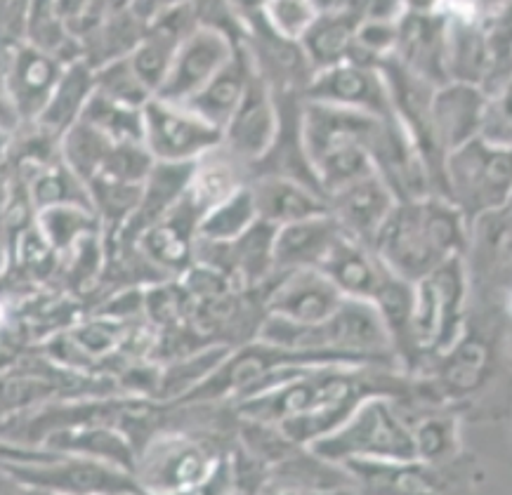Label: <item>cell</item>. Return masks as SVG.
Wrapping results in <instances>:
<instances>
[{
    "mask_svg": "<svg viewBox=\"0 0 512 495\" xmlns=\"http://www.w3.org/2000/svg\"><path fill=\"white\" fill-rule=\"evenodd\" d=\"M470 222L449 198L428 194L397 201L373 239V250L392 274L416 283L439 264L463 257Z\"/></svg>",
    "mask_w": 512,
    "mask_h": 495,
    "instance_id": "cell-1",
    "label": "cell"
},
{
    "mask_svg": "<svg viewBox=\"0 0 512 495\" xmlns=\"http://www.w3.org/2000/svg\"><path fill=\"white\" fill-rule=\"evenodd\" d=\"M376 121V116L305 99L303 142L326 196L373 173L366 142Z\"/></svg>",
    "mask_w": 512,
    "mask_h": 495,
    "instance_id": "cell-2",
    "label": "cell"
},
{
    "mask_svg": "<svg viewBox=\"0 0 512 495\" xmlns=\"http://www.w3.org/2000/svg\"><path fill=\"white\" fill-rule=\"evenodd\" d=\"M470 290V269L465 257L439 264L413 283L409 323V361L413 371L420 361L435 359L465 333V302Z\"/></svg>",
    "mask_w": 512,
    "mask_h": 495,
    "instance_id": "cell-3",
    "label": "cell"
},
{
    "mask_svg": "<svg viewBox=\"0 0 512 495\" xmlns=\"http://www.w3.org/2000/svg\"><path fill=\"white\" fill-rule=\"evenodd\" d=\"M307 448L338 465L350 460L416 458L411 425L390 394L364 396L343 425Z\"/></svg>",
    "mask_w": 512,
    "mask_h": 495,
    "instance_id": "cell-4",
    "label": "cell"
},
{
    "mask_svg": "<svg viewBox=\"0 0 512 495\" xmlns=\"http://www.w3.org/2000/svg\"><path fill=\"white\" fill-rule=\"evenodd\" d=\"M512 194V144L479 135L444 158L442 196L472 222L505 208Z\"/></svg>",
    "mask_w": 512,
    "mask_h": 495,
    "instance_id": "cell-5",
    "label": "cell"
},
{
    "mask_svg": "<svg viewBox=\"0 0 512 495\" xmlns=\"http://www.w3.org/2000/svg\"><path fill=\"white\" fill-rule=\"evenodd\" d=\"M220 462L208 444L170 432L137 453L133 474L144 493H201Z\"/></svg>",
    "mask_w": 512,
    "mask_h": 495,
    "instance_id": "cell-6",
    "label": "cell"
},
{
    "mask_svg": "<svg viewBox=\"0 0 512 495\" xmlns=\"http://www.w3.org/2000/svg\"><path fill=\"white\" fill-rule=\"evenodd\" d=\"M0 472L8 474L19 488H36V491L144 493L130 470L78 453H62L41 462H3Z\"/></svg>",
    "mask_w": 512,
    "mask_h": 495,
    "instance_id": "cell-7",
    "label": "cell"
},
{
    "mask_svg": "<svg viewBox=\"0 0 512 495\" xmlns=\"http://www.w3.org/2000/svg\"><path fill=\"white\" fill-rule=\"evenodd\" d=\"M144 147L154 161L194 163L222 147V130L194 114L185 104L152 97L142 107Z\"/></svg>",
    "mask_w": 512,
    "mask_h": 495,
    "instance_id": "cell-8",
    "label": "cell"
},
{
    "mask_svg": "<svg viewBox=\"0 0 512 495\" xmlns=\"http://www.w3.org/2000/svg\"><path fill=\"white\" fill-rule=\"evenodd\" d=\"M366 151L371 156L373 173L390 187L397 201L435 194L428 165L395 116L378 118Z\"/></svg>",
    "mask_w": 512,
    "mask_h": 495,
    "instance_id": "cell-9",
    "label": "cell"
},
{
    "mask_svg": "<svg viewBox=\"0 0 512 495\" xmlns=\"http://www.w3.org/2000/svg\"><path fill=\"white\" fill-rule=\"evenodd\" d=\"M303 97L376 118L392 116L390 92H387L380 69L354 62V59H345V62L314 71L305 85Z\"/></svg>",
    "mask_w": 512,
    "mask_h": 495,
    "instance_id": "cell-10",
    "label": "cell"
},
{
    "mask_svg": "<svg viewBox=\"0 0 512 495\" xmlns=\"http://www.w3.org/2000/svg\"><path fill=\"white\" fill-rule=\"evenodd\" d=\"M239 43L215 26L199 24L177 48L166 81L161 83L156 97L175 104L189 102L232 59Z\"/></svg>",
    "mask_w": 512,
    "mask_h": 495,
    "instance_id": "cell-11",
    "label": "cell"
},
{
    "mask_svg": "<svg viewBox=\"0 0 512 495\" xmlns=\"http://www.w3.org/2000/svg\"><path fill=\"white\" fill-rule=\"evenodd\" d=\"M279 130V107L274 85L255 69L239 107L222 128V149L253 168L272 147Z\"/></svg>",
    "mask_w": 512,
    "mask_h": 495,
    "instance_id": "cell-12",
    "label": "cell"
},
{
    "mask_svg": "<svg viewBox=\"0 0 512 495\" xmlns=\"http://www.w3.org/2000/svg\"><path fill=\"white\" fill-rule=\"evenodd\" d=\"M64 62L48 52L22 43L3 59V95L12 114L22 123H36L57 88Z\"/></svg>",
    "mask_w": 512,
    "mask_h": 495,
    "instance_id": "cell-13",
    "label": "cell"
},
{
    "mask_svg": "<svg viewBox=\"0 0 512 495\" xmlns=\"http://www.w3.org/2000/svg\"><path fill=\"white\" fill-rule=\"evenodd\" d=\"M345 297L319 267L277 274L265 295V314L295 323H321Z\"/></svg>",
    "mask_w": 512,
    "mask_h": 495,
    "instance_id": "cell-14",
    "label": "cell"
},
{
    "mask_svg": "<svg viewBox=\"0 0 512 495\" xmlns=\"http://www.w3.org/2000/svg\"><path fill=\"white\" fill-rule=\"evenodd\" d=\"M201 215L187 194L166 217L154 222L135 239V246L163 279H177L194 264Z\"/></svg>",
    "mask_w": 512,
    "mask_h": 495,
    "instance_id": "cell-15",
    "label": "cell"
},
{
    "mask_svg": "<svg viewBox=\"0 0 512 495\" xmlns=\"http://www.w3.org/2000/svg\"><path fill=\"white\" fill-rule=\"evenodd\" d=\"M489 95L479 85L446 81L432 95V130L444 158L484 132Z\"/></svg>",
    "mask_w": 512,
    "mask_h": 495,
    "instance_id": "cell-16",
    "label": "cell"
},
{
    "mask_svg": "<svg viewBox=\"0 0 512 495\" xmlns=\"http://www.w3.org/2000/svg\"><path fill=\"white\" fill-rule=\"evenodd\" d=\"M326 198L328 213L340 224V229L369 246H373V239L397 203L395 194L376 173L361 177Z\"/></svg>",
    "mask_w": 512,
    "mask_h": 495,
    "instance_id": "cell-17",
    "label": "cell"
},
{
    "mask_svg": "<svg viewBox=\"0 0 512 495\" xmlns=\"http://www.w3.org/2000/svg\"><path fill=\"white\" fill-rule=\"evenodd\" d=\"M392 57L432 85L449 81L446 19L437 12H404L397 22V45Z\"/></svg>",
    "mask_w": 512,
    "mask_h": 495,
    "instance_id": "cell-18",
    "label": "cell"
},
{
    "mask_svg": "<svg viewBox=\"0 0 512 495\" xmlns=\"http://www.w3.org/2000/svg\"><path fill=\"white\" fill-rule=\"evenodd\" d=\"M258 220L269 227H284L328 213V198L321 189L286 175H255L251 182Z\"/></svg>",
    "mask_w": 512,
    "mask_h": 495,
    "instance_id": "cell-19",
    "label": "cell"
},
{
    "mask_svg": "<svg viewBox=\"0 0 512 495\" xmlns=\"http://www.w3.org/2000/svg\"><path fill=\"white\" fill-rule=\"evenodd\" d=\"M345 231L331 213L310 217L274 229V272L286 274L295 269L321 267L331 248Z\"/></svg>",
    "mask_w": 512,
    "mask_h": 495,
    "instance_id": "cell-20",
    "label": "cell"
},
{
    "mask_svg": "<svg viewBox=\"0 0 512 495\" xmlns=\"http://www.w3.org/2000/svg\"><path fill=\"white\" fill-rule=\"evenodd\" d=\"M319 269L336 283L343 297L371 302L390 276V269L369 243H361L347 234L340 236Z\"/></svg>",
    "mask_w": 512,
    "mask_h": 495,
    "instance_id": "cell-21",
    "label": "cell"
},
{
    "mask_svg": "<svg viewBox=\"0 0 512 495\" xmlns=\"http://www.w3.org/2000/svg\"><path fill=\"white\" fill-rule=\"evenodd\" d=\"M194 163H163L154 161L149 175L144 177L140 201L133 217H130L126 227L118 231L111 239H121L135 243L137 236L144 229L152 227L154 222H159L161 217H166L177 203L182 201V196L187 194L189 180H192Z\"/></svg>",
    "mask_w": 512,
    "mask_h": 495,
    "instance_id": "cell-22",
    "label": "cell"
},
{
    "mask_svg": "<svg viewBox=\"0 0 512 495\" xmlns=\"http://www.w3.org/2000/svg\"><path fill=\"white\" fill-rule=\"evenodd\" d=\"M265 488L272 493H331L340 488L357 491L343 465L321 458L303 446L269 467Z\"/></svg>",
    "mask_w": 512,
    "mask_h": 495,
    "instance_id": "cell-23",
    "label": "cell"
},
{
    "mask_svg": "<svg viewBox=\"0 0 512 495\" xmlns=\"http://www.w3.org/2000/svg\"><path fill=\"white\" fill-rule=\"evenodd\" d=\"M255 69H258V64H255L253 52L246 41H241L236 45L232 59L189 102H185V107L222 130L239 107Z\"/></svg>",
    "mask_w": 512,
    "mask_h": 495,
    "instance_id": "cell-24",
    "label": "cell"
},
{
    "mask_svg": "<svg viewBox=\"0 0 512 495\" xmlns=\"http://www.w3.org/2000/svg\"><path fill=\"white\" fill-rule=\"evenodd\" d=\"M354 488L361 493L428 495L439 491L435 467L411 460H350L343 462Z\"/></svg>",
    "mask_w": 512,
    "mask_h": 495,
    "instance_id": "cell-25",
    "label": "cell"
},
{
    "mask_svg": "<svg viewBox=\"0 0 512 495\" xmlns=\"http://www.w3.org/2000/svg\"><path fill=\"white\" fill-rule=\"evenodd\" d=\"M93 92L95 69L83 57L76 59V62L64 66L57 88L52 90L41 116L31 125L38 132H43L45 137L59 142L64 137V132L78 123V118H81L85 104L93 97Z\"/></svg>",
    "mask_w": 512,
    "mask_h": 495,
    "instance_id": "cell-26",
    "label": "cell"
},
{
    "mask_svg": "<svg viewBox=\"0 0 512 495\" xmlns=\"http://www.w3.org/2000/svg\"><path fill=\"white\" fill-rule=\"evenodd\" d=\"M361 12H319L310 29L300 38V50L314 71L345 62L352 55L354 31H357Z\"/></svg>",
    "mask_w": 512,
    "mask_h": 495,
    "instance_id": "cell-27",
    "label": "cell"
},
{
    "mask_svg": "<svg viewBox=\"0 0 512 495\" xmlns=\"http://www.w3.org/2000/svg\"><path fill=\"white\" fill-rule=\"evenodd\" d=\"M241 168H246V165L236 161V158L222 147L208 151L206 156L194 161V173L187 187V198L196 208V213L203 217L210 208H215L218 203L225 201V198L232 196L236 189L248 184L244 182Z\"/></svg>",
    "mask_w": 512,
    "mask_h": 495,
    "instance_id": "cell-28",
    "label": "cell"
},
{
    "mask_svg": "<svg viewBox=\"0 0 512 495\" xmlns=\"http://www.w3.org/2000/svg\"><path fill=\"white\" fill-rule=\"evenodd\" d=\"M465 255L475 257L477 272L487 276H512V213L508 208L491 210L470 222V241Z\"/></svg>",
    "mask_w": 512,
    "mask_h": 495,
    "instance_id": "cell-29",
    "label": "cell"
},
{
    "mask_svg": "<svg viewBox=\"0 0 512 495\" xmlns=\"http://www.w3.org/2000/svg\"><path fill=\"white\" fill-rule=\"evenodd\" d=\"M435 361L437 387L449 399H461L482 385L489 368V349L482 338H472L465 330L446 352L435 356Z\"/></svg>",
    "mask_w": 512,
    "mask_h": 495,
    "instance_id": "cell-30",
    "label": "cell"
},
{
    "mask_svg": "<svg viewBox=\"0 0 512 495\" xmlns=\"http://www.w3.org/2000/svg\"><path fill=\"white\" fill-rule=\"evenodd\" d=\"M24 43L48 52L59 62L71 64L81 59V43L67 31L62 17L57 15L55 0H31L29 19H26Z\"/></svg>",
    "mask_w": 512,
    "mask_h": 495,
    "instance_id": "cell-31",
    "label": "cell"
},
{
    "mask_svg": "<svg viewBox=\"0 0 512 495\" xmlns=\"http://www.w3.org/2000/svg\"><path fill=\"white\" fill-rule=\"evenodd\" d=\"M255 222H258V210H255L251 187L244 184L201 217L199 239L210 243H229L246 234Z\"/></svg>",
    "mask_w": 512,
    "mask_h": 495,
    "instance_id": "cell-32",
    "label": "cell"
},
{
    "mask_svg": "<svg viewBox=\"0 0 512 495\" xmlns=\"http://www.w3.org/2000/svg\"><path fill=\"white\" fill-rule=\"evenodd\" d=\"M229 352L232 349L227 345H210L194 354L180 356V359L161 371L156 399H182V396H187L203 380H208V375L225 361Z\"/></svg>",
    "mask_w": 512,
    "mask_h": 495,
    "instance_id": "cell-33",
    "label": "cell"
},
{
    "mask_svg": "<svg viewBox=\"0 0 512 495\" xmlns=\"http://www.w3.org/2000/svg\"><path fill=\"white\" fill-rule=\"evenodd\" d=\"M36 224L59 257L67 255L83 236L93 234V231H102V224L93 210L85 206H74V203L38 210Z\"/></svg>",
    "mask_w": 512,
    "mask_h": 495,
    "instance_id": "cell-34",
    "label": "cell"
},
{
    "mask_svg": "<svg viewBox=\"0 0 512 495\" xmlns=\"http://www.w3.org/2000/svg\"><path fill=\"white\" fill-rule=\"evenodd\" d=\"M78 121L93 125L95 130H100L114 142L144 144L142 107H130V104L104 97L100 92H93Z\"/></svg>",
    "mask_w": 512,
    "mask_h": 495,
    "instance_id": "cell-35",
    "label": "cell"
},
{
    "mask_svg": "<svg viewBox=\"0 0 512 495\" xmlns=\"http://www.w3.org/2000/svg\"><path fill=\"white\" fill-rule=\"evenodd\" d=\"M416 460L425 465H442L458 453V422L451 415H425L411 425Z\"/></svg>",
    "mask_w": 512,
    "mask_h": 495,
    "instance_id": "cell-36",
    "label": "cell"
},
{
    "mask_svg": "<svg viewBox=\"0 0 512 495\" xmlns=\"http://www.w3.org/2000/svg\"><path fill=\"white\" fill-rule=\"evenodd\" d=\"M95 92L116 99V102L130 104V107H144L154 92L140 81L128 57L114 59V62L95 69Z\"/></svg>",
    "mask_w": 512,
    "mask_h": 495,
    "instance_id": "cell-37",
    "label": "cell"
},
{
    "mask_svg": "<svg viewBox=\"0 0 512 495\" xmlns=\"http://www.w3.org/2000/svg\"><path fill=\"white\" fill-rule=\"evenodd\" d=\"M10 260L17 264L19 272L34 279H45L59 267V255L41 234L38 224H31L10 241Z\"/></svg>",
    "mask_w": 512,
    "mask_h": 495,
    "instance_id": "cell-38",
    "label": "cell"
},
{
    "mask_svg": "<svg viewBox=\"0 0 512 495\" xmlns=\"http://www.w3.org/2000/svg\"><path fill=\"white\" fill-rule=\"evenodd\" d=\"M395 45H397V22L371 19L361 15L357 31H354L350 59L361 64L378 66L383 59L395 55Z\"/></svg>",
    "mask_w": 512,
    "mask_h": 495,
    "instance_id": "cell-39",
    "label": "cell"
},
{
    "mask_svg": "<svg viewBox=\"0 0 512 495\" xmlns=\"http://www.w3.org/2000/svg\"><path fill=\"white\" fill-rule=\"evenodd\" d=\"M317 15L319 10L314 0H267L262 8V22L267 29L295 43L303 38Z\"/></svg>",
    "mask_w": 512,
    "mask_h": 495,
    "instance_id": "cell-40",
    "label": "cell"
},
{
    "mask_svg": "<svg viewBox=\"0 0 512 495\" xmlns=\"http://www.w3.org/2000/svg\"><path fill=\"white\" fill-rule=\"evenodd\" d=\"M55 10L78 43H83L111 15L104 0H55Z\"/></svg>",
    "mask_w": 512,
    "mask_h": 495,
    "instance_id": "cell-41",
    "label": "cell"
},
{
    "mask_svg": "<svg viewBox=\"0 0 512 495\" xmlns=\"http://www.w3.org/2000/svg\"><path fill=\"white\" fill-rule=\"evenodd\" d=\"M31 0H0V62L24 43Z\"/></svg>",
    "mask_w": 512,
    "mask_h": 495,
    "instance_id": "cell-42",
    "label": "cell"
},
{
    "mask_svg": "<svg viewBox=\"0 0 512 495\" xmlns=\"http://www.w3.org/2000/svg\"><path fill=\"white\" fill-rule=\"evenodd\" d=\"M57 451H50L45 446H29L19 444V441L0 439V465L3 462H41V460H52L57 458Z\"/></svg>",
    "mask_w": 512,
    "mask_h": 495,
    "instance_id": "cell-43",
    "label": "cell"
},
{
    "mask_svg": "<svg viewBox=\"0 0 512 495\" xmlns=\"http://www.w3.org/2000/svg\"><path fill=\"white\" fill-rule=\"evenodd\" d=\"M225 3L236 22L241 24V29L248 33L255 24L262 22V8H265L267 0H225Z\"/></svg>",
    "mask_w": 512,
    "mask_h": 495,
    "instance_id": "cell-44",
    "label": "cell"
},
{
    "mask_svg": "<svg viewBox=\"0 0 512 495\" xmlns=\"http://www.w3.org/2000/svg\"><path fill=\"white\" fill-rule=\"evenodd\" d=\"M319 12H347L357 10L361 12L364 8V0H314Z\"/></svg>",
    "mask_w": 512,
    "mask_h": 495,
    "instance_id": "cell-45",
    "label": "cell"
},
{
    "mask_svg": "<svg viewBox=\"0 0 512 495\" xmlns=\"http://www.w3.org/2000/svg\"><path fill=\"white\" fill-rule=\"evenodd\" d=\"M406 12H435L439 0H399Z\"/></svg>",
    "mask_w": 512,
    "mask_h": 495,
    "instance_id": "cell-46",
    "label": "cell"
},
{
    "mask_svg": "<svg viewBox=\"0 0 512 495\" xmlns=\"http://www.w3.org/2000/svg\"><path fill=\"white\" fill-rule=\"evenodd\" d=\"M107 10L114 15V12H123V10H133L135 0H104Z\"/></svg>",
    "mask_w": 512,
    "mask_h": 495,
    "instance_id": "cell-47",
    "label": "cell"
},
{
    "mask_svg": "<svg viewBox=\"0 0 512 495\" xmlns=\"http://www.w3.org/2000/svg\"><path fill=\"white\" fill-rule=\"evenodd\" d=\"M8 319H10V312H8V305H5V297L0 295V333H3V328L8 326Z\"/></svg>",
    "mask_w": 512,
    "mask_h": 495,
    "instance_id": "cell-48",
    "label": "cell"
},
{
    "mask_svg": "<svg viewBox=\"0 0 512 495\" xmlns=\"http://www.w3.org/2000/svg\"><path fill=\"white\" fill-rule=\"evenodd\" d=\"M505 208H508L510 213H512V194H510V198H508V203H505Z\"/></svg>",
    "mask_w": 512,
    "mask_h": 495,
    "instance_id": "cell-49",
    "label": "cell"
},
{
    "mask_svg": "<svg viewBox=\"0 0 512 495\" xmlns=\"http://www.w3.org/2000/svg\"><path fill=\"white\" fill-rule=\"evenodd\" d=\"M508 312H510V316H512V293H510V297H508Z\"/></svg>",
    "mask_w": 512,
    "mask_h": 495,
    "instance_id": "cell-50",
    "label": "cell"
},
{
    "mask_svg": "<svg viewBox=\"0 0 512 495\" xmlns=\"http://www.w3.org/2000/svg\"><path fill=\"white\" fill-rule=\"evenodd\" d=\"M364 5H366V0H364Z\"/></svg>",
    "mask_w": 512,
    "mask_h": 495,
    "instance_id": "cell-51",
    "label": "cell"
}]
</instances>
